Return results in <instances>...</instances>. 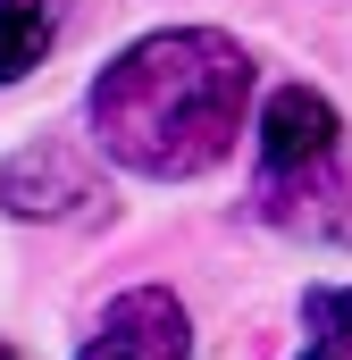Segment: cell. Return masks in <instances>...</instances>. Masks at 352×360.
<instances>
[{"label":"cell","instance_id":"obj_1","mask_svg":"<svg viewBox=\"0 0 352 360\" xmlns=\"http://www.w3.org/2000/svg\"><path fill=\"white\" fill-rule=\"evenodd\" d=\"M252 109V51L218 25H168L126 42L84 92L92 143L151 184H184L210 176Z\"/></svg>","mask_w":352,"mask_h":360},{"label":"cell","instance_id":"obj_2","mask_svg":"<svg viewBox=\"0 0 352 360\" xmlns=\"http://www.w3.org/2000/svg\"><path fill=\"white\" fill-rule=\"evenodd\" d=\"M252 218L302 243H352V160L344 117L310 84H277L260 109V168H252Z\"/></svg>","mask_w":352,"mask_h":360},{"label":"cell","instance_id":"obj_3","mask_svg":"<svg viewBox=\"0 0 352 360\" xmlns=\"http://www.w3.org/2000/svg\"><path fill=\"white\" fill-rule=\"evenodd\" d=\"M76 360H193V319L168 285H126L101 319H92Z\"/></svg>","mask_w":352,"mask_h":360},{"label":"cell","instance_id":"obj_4","mask_svg":"<svg viewBox=\"0 0 352 360\" xmlns=\"http://www.w3.org/2000/svg\"><path fill=\"white\" fill-rule=\"evenodd\" d=\"M0 201H8V218H68L92 201V160L76 143H25L0 168Z\"/></svg>","mask_w":352,"mask_h":360},{"label":"cell","instance_id":"obj_5","mask_svg":"<svg viewBox=\"0 0 352 360\" xmlns=\"http://www.w3.org/2000/svg\"><path fill=\"white\" fill-rule=\"evenodd\" d=\"M68 25V0H0V84L34 76Z\"/></svg>","mask_w":352,"mask_h":360},{"label":"cell","instance_id":"obj_6","mask_svg":"<svg viewBox=\"0 0 352 360\" xmlns=\"http://www.w3.org/2000/svg\"><path fill=\"white\" fill-rule=\"evenodd\" d=\"M294 360H352V285H302V352Z\"/></svg>","mask_w":352,"mask_h":360},{"label":"cell","instance_id":"obj_7","mask_svg":"<svg viewBox=\"0 0 352 360\" xmlns=\"http://www.w3.org/2000/svg\"><path fill=\"white\" fill-rule=\"evenodd\" d=\"M0 360H17V352H0Z\"/></svg>","mask_w":352,"mask_h":360}]
</instances>
